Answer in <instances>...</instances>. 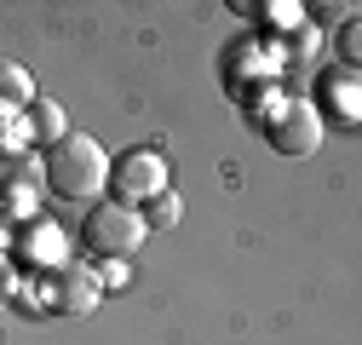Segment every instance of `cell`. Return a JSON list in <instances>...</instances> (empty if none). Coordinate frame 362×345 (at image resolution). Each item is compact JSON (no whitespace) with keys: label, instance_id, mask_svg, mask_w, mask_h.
Segmentation results:
<instances>
[{"label":"cell","instance_id":"obj_1","mask_svg":"<svg viewBox=\"0 0 362 345\" xmlns=\"http://www.w3.org/2000/svg\"><path fill=\"white\" fill-rule=\"evenodd\" d=\"M47 185L58 201H93L104 185H110V156L98 139L86 133H64L52 150H47Z\"/></svg>","mask_w":362,"mask_h":345},{"label":"cell","instance_id":"obj_2","mask_svg":"<svg viewBox=\"0 0 362 345\" xmlns=\"http://www.w3.org/2000/svg\"><path fill=\"white\" fill-rule=\"evenodd\" d=\"M86 247H93L98 259H132L144 247V213L139 207H127V201H98L93 213H86V225H81Z\"/></svg>","mask_w":362,"mask_h":345},{"label":"cell","instance_id":"obj_3","mask_svg":"<svg viewBox=\"0 0 362 345\" xmlns=\"http://www.w3.org/2000/svg\"><path fill=\"white\" fill-rule=\"evenodd\" d=\"M264 139L276 144L282 156H310V150H322V110L305 104V98H282L276 110H270V121H264Z\"/></svg>","mask_w":362,"mask_h":345},{"label":"cell","instance_id":"obj_4","mask_svg":"<svg viewBox=\"0 0 362 345\" xmlns=\"http://www.w3.org/2000/svg\"><path fill=\"white\" fill-rule=\"evenodd\" d=\"M110 179H115V190H121L127 207L132 201H156V196H167V161L150 156V150H132L121 167H110Z\"/></svg>","mask_w":362,"mask_h":345},{"label":"cell","instance_id":"obj_5","mask_svg":"<svg viewBox=\"0 0 362 345\" xmlns=\"http://www.w3.org/2000/svg\"><path fill=\"white\" fill-rule=\"evenodd\" d=\"M52 305H58L64 317H81V311H93V305H98V276H93V271H81V265H69V271L58 276V293H52Z\"/></svg>","mask_w":362,"mask_h":345},{"label":"cell","instance_id":"obj_6","mask_svg":"<svg viewBox=\"0 0 362 345\" xmlns=\"http://www.w3.org/2000/svg\"><path fill=\"white\" fill-rule=\"evenodd\" d=\"M29 104H35V81H29V69L0 64V115H18V110H29Z\"/></svg>","mask_w":362,"mask_h":345},{"label":"cell","instance_id":"obj_7","mask_svg":"<svg viewBox=\"0 0 362 345\" xmlns=\"http://www.w3.org/2000/svg\"><path fill=\"white\" fill-rule=\"evenodd\" d=\"M29 121H35V133L40 139H64V115H58V104H29Z\"/></svg>","mask_w":362,"mask_h":345},{"label":"cell","instance_id":"obj_8","mask_svg":"<svg viewBox=\"0 0 362 345\" xmlns=\"http://www.w3.org/2000/svg\"><path fill=\"white\" fill-rule=\"evenodd\" d=\"M178 225V196H156L144 213V230H173Z\"/></svg>","mask_w":362,"mask_h":345},{"label":"cell","instance_id":"obj_9","mask_svg":"<svg viewBox=\"0 0 362 345\" xmlns=\"http://www.w3.org/2000/svg\"><path fill=\"white\" fill-rule=\"evenodd\" d=\"M339 58H345V69H356V18H345V29H339Z\"/></svg>","mask_w":362,"mask_h":345},{"label":"cell","instance_id":"obj_10","mask_svg":"<svg viewBox=\"0 0 362 345\" xmlns=\"http://www.w3.org/2000/svg\"><path fill=\"white\" fill-rule=\"evenodd\" d=\"M6 288H12V276H6V265H0V299H6Z\"/></svg>","mask_w":362,"mask_h":345}]
</instances>
